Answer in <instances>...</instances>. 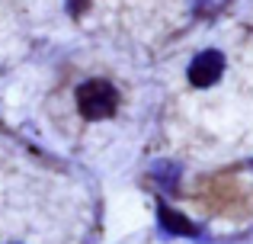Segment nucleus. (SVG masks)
I'll return each instance as SVG.
<instances>
[{
  "label": "nucleus",
  "instance_id": "f257e3e1",
  "mask_svg": "<svg viewBox=\"0 0 253 244\" xmlns=\"http://www.w3.org/2000/svg\"><path fill=\"white\" fill-rule=\"evenodd\" d=\"M119 106V94L109 81H84L77 87V109L84 119H109Z\"/></svg>",
  "mask_w": 253,
  "mask_h": 244
},
{
  "label": "nucleus",
  "instance_id": "f03ea898",
  "mask_svg": "<svg viewBox=\"0 0 253 244\" xmlns=\"http://www.w3.org/2000/svg\"><path fill=\"white\" fill-rule=\"evenodd\" d=\"M221 71H224V55L221 51H215V49L199 51V55L192 58V64H189V81H192V87H211V84L221 77Z\"/></svg>",
  "mask_w": 253,
  "mask_h": 244
},
{
  "label": "nucleus",
  "instance_id": "7ed1b4c3",
  "mask_svg": "<svg viewBox=\"0 0 253 244\" xmlns=\"http://www.w3.org/2000/svg\"><path fill=\"white\" fill-rule=\"evenodd\" d=\"M157 219H161V228L170 235H186V238H192V235H199V228L192 225L186 215H179L176 209H170L167 202H161L157 206Z\"/></svg>",
  "mask_w": 253,
  "mask_h": 244
},
{
  "label": "nucleus",
  "instance_id": "20e7f679",
  "mask_svg": "<svg viewBox=\"0 0 253 244\" xmlns=\"http://www.w3.org/2000/svg\"><path fill=\"white\" fill-rule=\"evenodd\" d=\"M154 174H157V177H164L161 183L173 187V183H176V177H179V167H173V164H157V167H154Z\"/></svg>",
  "mask_w": 253,
  "mask_h": 244
}]
</instances>
